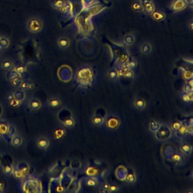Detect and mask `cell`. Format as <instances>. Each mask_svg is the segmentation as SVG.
Returning a JSON list of instances; mask_svg holds the SVG:
<instances>
[{
  "instance_id": "1",
  "label": "cell",
  "mask_w": 193,
  "mask_h": 193,
  "mask_svg": "<svg viewBox=\"0 0 193 193\" xmlns=\"http://www.w3.org/2000/svg\"><path fill=\"white\" fill-rule=\"evenodd\" d=\"M28 28L31 32L36 33L42 30V23L38 19H32L28 22Z\"/></svg>"
},
{
  "instance_id": "2",
  "label": "cell",
  "mask_w": 193,
  "mask_h": 193,
  "mask_svg": "<svg viewBox=\"0 0 193 193\" xmlns=\"http://www.w3.org/2000/svg\"><path fill=\"white\" fill-rule=\"evenodd\" d=\"M60 44L61 47H63V48H66L68 46V42L66 39H62L60 41Z\"/></svg>"
},
{
  "instance_id": "3",
  "label": "cell",
  "mask_w": 193,
  "mask_h": 193,
  "mask_svg": "<svg viewBox=\"0 0 193 193\" xmlns=\"http://www.w3.org/2000/svg\"><path fill=\"white\" fill-rule=\"evenodd\" d=\"M157 16V17H156L155 19L156 20H160V19H162L164 17V16L163 15V14L162 13H159V12H155L154 14V17H156Z\"/></svg>"
}]
</instances>
